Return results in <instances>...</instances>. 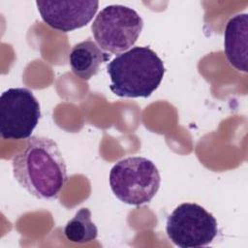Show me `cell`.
I'll return each instance as SVG.
<instances>
[{
  "mask_svg": "<svg viewBox=\"0 0 248 248\" xmlns=\"http://www.w3.org/2000/svg\"><path fill=\"white\" fill-rule=\"evenodd\" d=\"M12 166L18 184L37 199H57L68 180L62 153L46 137H30L25 148L13 157Z\"/></svg>",
  "mask_w": 248,
  "mask_h": 248,
  "instance_id": "obj_1",
  "label": "cell"
},
{
  "mask_svg": "<svg viewBox=\"0 0 248 248\" xmlns=\"http://www.w3.org/2000/svg\"><path fill=\"white\" fill-rule=\"evenodd\" d=\"M163 60L148 46H135L118 54L107 66L109 89L118 97L147 98L165 75Z\"/></svg>",
  "mask_w": 248,
  "mask_h": 248,
  "instance_id": "obj_2",
  "label": "cell"
},
{
  "mask_svg": "<svg viewBox=\"0 0 248 248\" xmlns=\"http://www.w3.org/2000/svg\"><path fill=\"white\" fill-rule=\"evenodd\" d=\"M161 183L155 164L141 156L118 161L109 171V186L121 202L131 205L148 203L157 194Z\"/></svg>",
  "mask_w": 248,
  "mask_h": 248,
  "instance_id": "obj_3",
  "label": "cell"
},
{
  "mask_svg": "<svg viewBox=\"0 0 248 248\" xmlns=\"http://www.w3.org/2000/svg\"><path fill=\"white\" fill-rule=\"evenodd\" d=\"M142 28L141 16L134 9L123 5L105 7L91 25L98 46L113 54L125 52L134 46Z\"/></svg>",
  "mask_w": 248,
  "mask_h": 248,
  "instance_id": "obj_4",
  "label": "cell"
},
{
  "mask_svg": "<svg viewBox=\"0 0 248 248\" xmlns=\"http://www.w3.org/2000/svg\"><path fill=\"white\" fill-rule=\"evenodd\" d=\"M166 232L169 239L180 248H198L214 240L218 234V224L202 205L184 202L167 217Z\"/></svg>",
  "mask_w": 248,
  "mask_h": 248,
  "instance_id": "obj_5",
  "label": "cell"
},
{
  "mask_svg": "<svg viewBox=\"0 0 248 248\" xmlns=\"http://www.w3.org/2000/svg\"><path fill=\"white\" fill-rule=\"evenodd\" d=\"M41 117L40 104L27 88H9L0 96V135L4 140L30 138Z\"/></svg>",
  "mask_w": 248,
  "mask_h": 248,
  "instance_id": "obj_6",
  "label": "cell"
},
{
  "mask_svg": "<svg viewBox=\"0 0 248 248\" xmlns=\"http://www.w3.org/2000/svg\"><path fill=\"white\" fill-rule=\"evenodd\" d=\"M42 19L51 28L70 32L81 28L95 16L99 2L95 0L77 1H36Z\"/></svg>",
  "mask_w": 248,
  "mask_h": 248,
  "instance_id": "obj_7",
  "label": "cell"
},
{
  "mask_svg": "<svg viewBox=\"0 0 248 248\" xmlns=\"http://www.w3.org/2000/svg\"><path fill=\"white\" fill-rule=\"evenodd\" d=\"M248 15L231 17L224 31V51L229 63L236 70L247 72Z\"/></svg>",
  "mask_w": 248,
  "mask_h": 248,
  "instance_id": "obj_8",
  "label": "cell"
},
{
  "mask_svg": "<svg viewBox=\"0 0 248 248\" xmlns=\"http://www.w3.org/2000/svg\"><path fill=\"white\" fill-rule=\"evenodd\" d=\"M110 59V54L103 51L92 40H85L75 45L69 53L72 72L80 79L88 80L95 76L100 66Z\"/></svg>",
  "mask_w": 248,
  "mask_h": 248,
  "instance_id": "obj_9",
  "label": "cell"
},
{
  "mask_svg": "<svg viewBox=\"0 0 248 248\" xmlns=\"http://www.w3.org/2000/svg\"><path fill=\"white\" fill-rule=\"evenodd\" d=\"M66 238L74 243H87L95 240L98 229L91 220V211L87 207L80 208L64 228Z\"/></svg>",
  "mask_w": 248,
  "mask_h": 248,
  "instance_id": "obj_10",
  "label": "cell"
}]
</instances>
